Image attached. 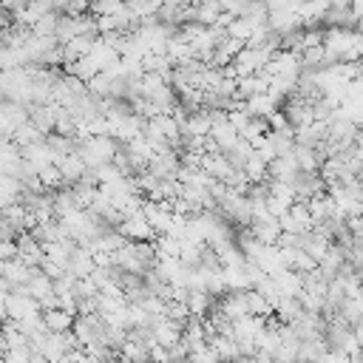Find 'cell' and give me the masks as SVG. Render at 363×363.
<instances>
[{"mask_svg":"<svg viewBox=\"0 0 363 363\" xmlns=\"http://www.w3.org/2000/svg\"><path fill=\"white\" fill-rule=\"evenodd\" d=\"M278 227H281V233H292V235L309 233V230H312V218H309V213H306V204H303V201L289 204V210L278 218Z\"/></svg>","mask_w":363,"mask_h":363,"instance_id":"cell-1","label":"cell"},{"mask_svg":"<svg viewBox=\"0 0 363 363\" xmlns=\"http://www.w3.org/2000/svg\"><path fill=\"white\" fill-rule=\"evenodd\" d=\"M125 241H153L156 238V233L150 230V224L145 221V216L142 213H136V216H128V218H122L116 227H113Z\"/></svg>","mask_w":363,"mask_h":363,"instance_id":"cell-2","label":"cell"},{"mask_svg":"<svg viewBox=\"0 0 363 363\" xmlns=\"http://www.w3.org/2000/svg\"><path fill=\"white\" fill-rule=\"evenodd\" d=\"M150 337H153V343L156 346H164V349H170V346H176L179 340H182V326L176 323V320H170V318H153L150 320Z\"/></svg>","mask_w":363,"mask_h":363,"instance_id":"cell-3","label":"cell"},{"mask_svg":"<svg viewBox=\"0 0 363 363\" xmlns=\"http://www.w3.org/2000/svg\"><path fill=\"white\" fill-rule=\"evenodd\" d=\"M28 122V108L26 105H17V102H9V99H3L0 102V130L11 139V133L20 128V125H26Z\"/></svg>","mask_w":363,"mask_h":363,"instance_id":"cell-4","label":"cell"},{"mask_svg":"<svg viewBox=\"0 0 363 363\" xmlns=\"http://www.w3.org/2000/svg\"><path fill=\"white\" fill-rule=\"evenodd\" d=\"M199 170H201V173H207V176H210V179H216V182H224V179L233 173V167H230L227 156H224V153H218V150L201 153V156H199Z\"/></svg>","mask_w":363,"mask_h":363,"instance_id":"cell-5","label":"cell"},{"mask_svg":"<svg viewBox=\"0 0 363 363\" xmlns=\"http://www.w3.org/2000/svg\"><path fill=\"white\" fill-rule=\"evenodd\" d=\"M182 303L187 306L190 318H207L216 309V295H210L207 289H187Z\"/></svg>","mask_w":363,"mask_h":363,"instance_id":"cell-6","label":"cell"},{"mask_svg":"<svg viewBox=\"0 0 363 363\" xmlns=\"http://www.w3.org/2000/svg\"><path fill=\"white\" fill-rule=\"evenodd\" d=\"M57 170H60V179H62V184H74V182H79L85 173H88V167H85V162L77 156V153H68V156H60L57 162Z\"/></svg>","mask_w":363,"mask_h":363,"instance_id":"cell-7","label":"cell"},{"mask_svg":"<svg viewBox=\"0 0 363 363\" xmlns=\"http://www.w3.org/2000/svg\"><path fill=\"white\" fill-rule=\"evenodd\" d=\"M40 320H43V329L45 332H54V335H62V332H71V323H74V315L65 312V309H43L40 312Z\"/></svg>","mask_w":363,"mask_h":363,"instance_id":"cell-8","label":"cell"},{"mask_svg":"<svg viewBox=\"0 0 363 363\" xmlns=\"http://www.w3.org/2000/svg\"><path fill=\"white\" fill-rule=\"evenodd\" d=\"M0 173L11 176V179H17L23 173V156H20V147L11 139L0 145Z\"/></svg>","mask_w":363,"mask_h":363,"instance_id":"cell-9","label":"cell"},{"mask_svg":"<svg viewBox=\"0 0 363 363\" xmlns=\"http://www.w3.org/2000/svg\"><path fill=\"white\" fill-rule=\"evenodd\" d=\"M34 269H37V267H26L20 258H11V261H3V272H0V278L9 281L11 289H17V286H26V281L34 275Z\"/></svg>","mask_w":363,"mask_h":363,"instance_id":"cell-10","label":"cell"},{"mask_svg":"<svg viewBox=\"0 0 363 363\" xmlns=\"http://www.w3.org/2000/svg\"><path fill=\"white\" fill-rule=\"evenodd\" d=\"M20 156H23V162L31 167V173L43 170L45 164H54V153L45 147V142H37V145L23 147V150H20Z\"/></svg>","mask_w":363,"mask_h":363,"instance_id":"cell-11","label":"cell"},{"mask_svg":"<svg viewBox=\"0 0 363 363\" xmlns=\"http://www.w3.org/2000/svg\"><path fill=\"white\" fill-rule=\"evenodd\" d=\"M267 28L275 31L278 37H284V34H289L295 28H303V26H301V20H298L295 11H269L267 14Z\"/></svg>","mask_w":363,"mask_h":363,"instance_id":"cell-12","label":"cell"},{"mask_svg":"<svg viewBox=\"0 0 363 363\" xmlns=\"http://www.w3.org/2000/svg\"><path fill=\"white\" fill-rule=\"evenodd\" d=\"M94 258H91V252L85 250V247H74V252H71V258H68V267H65V272L68 275H74V278H88L91 272H94Z\"/></svg>","mask_w":363,"mask_h":363,"instance_id":"cell-13","label":"cell"},{"mask_svg":"<svg viewBox=\"0 0 363 363\" xmlns=\"http://www.w3.org/2000/svg\"><path fill=\"white\" fill-rule=\"evenodd\" d=\"M28 125H34L43 136L54 133V105H28Z\"/></svg>","mask_w":363,"mask_h":363,"instance_id":"cell-14","label":"cell"},{"mask_svg":"<svg viewBox=\"0 0 363 363\" xmlns=\"http://www.w3.org/2000/svg\"><path fill=\"white\" fill-rule=\"evenodd\" d=\"M250 233L255 241H261L264 247H275L278 235H281V227H278V218H269V221H252L250 224Z\"/></svg>","mask_w":363,"mask_h":363,"instance_id":"cell-15","label":"cell"},{"mask_svg":"<svg viewBox=\"0 0 363 363\" xmlns=\"http://www.w3.org/2000/svg\"><path fill=\"white\" fill-rule=\"evenodd\" d=\"M272 284H275V289H278L281 298H295V295L301 292V272L284 269V272H278V275L272 278Z\"/></svg>","mask_w":363,"mask_h":363,"instance_id":"cell-16","label":"cell"},{"mask_svg":"<svg viewBox=\"0 0 363 363\" xmlns=\"http://www.w3.org/2000/svg\"><path fill=\"white\" fill-rule=\"evenodd\" d=\"M252 31H255V26H252L250 20H244V17H233V20L224 26V37H230V40H238L241 45H247V43H250Z\"/></svg>","mask_w":363,"mask_h":363,"instance_id":"cell-17","label":"cell"},{"mask_svg":"<svg viewBox=\"0 0 363 363\" xmlns=\"http://www.w3.org/2000/svg\"><path fill=\"white\" fill-rule=\"evenodd\" d=\"M20 196H23V184H20L17 179L0 173V210L9 207V204H17Z\"/></svg>","mask_w":363,"mask_h":363,"instance_id":"cell-18","label":"cell"},{"mask_svg":"<svg viewBox=\"0 0 363 363\" xmlns=\"http://www.w3.org/2000/svg\"><path fill=\"white\" fill-rule=\"evenodd\" d=\"M43 139H45V136H43L34 125H28V122H26V125H20V128L11 133V142H14L20 150H23V147H28V145H37V142H43Z\"/></svg>","mask_w":363,"mask_h":363,"instance_id":"cell-19","label":"cell"},{"mask_svg":"<svg viewBox=\"0 0 363 363\" xmlns=\"http://www.w3.org/2000/svg\"><path fill=\"white\" fill-rule=\"evenodd\" d=\"M34 176L40 179V184H43L48 193L62 187V179H60V170H57V164H45V167H43V170H37Z\"/></svg>","mask_w":363,"mask_h":363,"instance_id":"cell-20","label":"cell"},{"mask_svg":"<svg viewBox=\"0 0 363 363\" xmlns=\"http://www.w3.org/2000/svg\"><path fill=\"white\" fill-rule=\"evenodd\" d=\"M57 20H60V14L57 11H48V14H43L34 26H31V34H40V37H48V34H54V28H57Z\"/></svg>","mask_w":363,"mask_h":363,"instance_id":"cell-21","label":"cell"},{"mask_svg":"<svg viewBox=\"0 0 363 363\" xmlns=\"http://www.w3.org/2000/svg\"><path fill=\"white\" fill-rule=\"evenodd\" d=\"M17 258V244L14 241H0V261H11Z\"/></svg>","mask_w":363,"mask_h":363,"instance_id":"cell-22","label":"cell"},{"mask_svg":"<svg viewBox=\"0 0 363 363\" xmlns=\"http://www.w3.org/2000/svg\"><path fill=\"white\" fill-rule=\"evenodd\" d=\"M6 298H9V292H6V289H0V323L6 320Z\"/></svg>","mask_w":363,"mask_h":363,"instance_id":"cell-23","label":"cell"},{"mask_svg":"<svg viewBox=\"0 0 363 363\" xmlns=\"http://www.w3.org/2000/svg\"><path fill=\"white\" fill-rule=\"evenodd\" d=\"M31 363H51V360H45L43 354H37V352H31Z\"/></svg>","mask_w":363,"mask_h":363,"instance_id":"cell-24","label":"cell"},{"mask_svg":"<svg viewBox=\"0 0 363 363\" xmlns=\"http://www.w3.org/2000/svg\"><path fill=\"white\" fill-rule=\"evenodd\" d=\"M79 363H99V360H94V357H88V354H82V360Z\"/></svg>","mask_w":363,"mask_h":363,"instance_id":"cell-25","label":"cell"}]
</instances>
